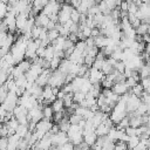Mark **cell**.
Instances as JSON below:
<instances>
[{
    "label": "cell",
    "instance_id": "6da1fadb",
    "mask_svg": "<svg viewBox=\"0 0 150 150\" xmlns=\"http://www.w3.org/2000/svg\"><path fill=\"white\" fill-rule=\"evenodd\" d=\"M128 115V111H127V105H125V102L118 100V102L114 105V108L111 109L109 116L110 118L112 120L114 123H118L122 118H124L125 116Z\"/></svg>",
    "mask_w": 150,
    "mask_h": 150
},
{
    "label": "cell",
    "instance_id": "7a4b0ae2",
    "mask_svg": "<svg viewBox=\"0 0 150 150\" xmlns=\"http://www.w3.org/2000/svg\"><path fill=\"white\" fill-rule=\"evenodd\" d=\"M67 136L69 141L74 143V145H77L83 141V128H81L79 124H70Z\"/></svg>",
    "mask_w": 150,
    "mask_h": 150
},
{
    "label": "cell",
    "instance_id": "3957f363",
    "mask_svg": "<svg viewBox=\"0 0 150 150\" xmlns=\"http://www.w3.org/2000/svg\"><path fill=\"white\" fill-rule=\"evenodd\" d=\"M41 41L39 39L34 40V39H29L28 42H27V47H26V54H25V59H28L30 61H34L38 55H36V50H38V47L40 46Z\"/></svg>",
    "mask_w": 150,
    "mask_h": 150
},
{
    "label": "cell",
    "instance_id": "277c9868",
    "mask_svg": "<svg viewBox=\"0 0 150 150\" xmlns=\"http://www.w3.org/2000/svg\"><path fill=\"white\" fill-rule=\"evenodd\" d=\"M66 75L63 71H61L59 68L53 70L52 71V75L49 77V81H48V84L50 87H61L66 83Z\"/></svg>",
    "mask_w": 150,
    "mask_h": 150
},
{
    "label": "cell",
    "instance_id": "5b68a950",
    "mask_svg": "<svg viewBox=\"0 0 150 150\" xmlns=\"http://www.w3.org/2000/svg\"><path fill=\"white\" fill-rule=\"evenodd\" d=\"M45 68L39 63V62H33L32 63V66H30V68L26 71V77H27V81L29 82V83H34L35 81H36V79H38V76L42 73V70H43Z\"/></svg>",
    "mask_w": 150,
    "mask_h": 150
},
{
    "label": "cell",
    "instance_id": "8992f818",
    "mask_svg": "<svg viewBox=\"0 0 150 150\" xmlns=\"http://www.w3.org/2000/svg\"><path fill=\"white\" fill-rule=\"evenodd\" d=\"M73 6L68 2L66 4H62L60 11H59V14H57V22L60 23H66L68 20H70V15H71V11H73Z\"/></svg>",
    "mask_w": 150,
    "mask_h": 150
},
{
    "label": "cell",
    "instance_id": "52a82bcc",
    "mask_svg": "<svg viewBox=\"0 0 150 150\" xmlns=\"http://www.w3.org/2000/svg\"><path fill=\"white\" fill-rule=\"evenodd\" d=\"M19 104V96L14 91H8L5 101L1 103V105L7 111H13V109Z\"/></svg>",
    "mask_w": 150,
    "mask_h": 150
},
{
    "label": "cell",
    "instance_id": "ba28073f",
    "mask_svg": "<svg viewBox=\"0 0 150 150\" xmlns=\"http://www.w3.org/2000/svg\"><path fill=\"white\" fill-rule=\"evenodd\" d=\"M61 4L60 1H56V0H49V2L43 7V9L41 12H43L45 14H47L48 16H52V15H57L59 14V11L61 8Z\"/></svg>",
    "mask_w": 150,
    "mask_h": 150
},
{
    "label": "cell",
    "instance_id": "9c48e42d",
    "mask_svg": "<svg viewBox=\"0 0 150 150\" xmlns=\"http://www.w3.org/2000/svg\"><path fill=\"white\" fill-rule=\"evenodd\" d=\"M50 139H52V148H57V146H60V145H62L63 143H66V142H68L69 141V138H68V136H67V132H64V131H57L56 134H52V136H50Z\"/></svg>",
    "mask_w": 150,
    "mask_h": 150
},
{
    "label": "cell",
    "instance_id": "30bf717a",
    "mask_svg": "<svg viewBox=\"0 0 150 150\" xmlns=\"http://www.w3.org/2000/svg\"><path fill=\"white\" fill-rule=\"evenodd\" d=\"M4 23L7 27V30L11 33H14L16 30V14L13 12H7L6 16L4 18Z\"/></svg>",
    "mask_w": 150,
    "mask_h": 150
},
{
    "label": "cell",
    "instance_id": "8fae6325",
    "mask_svg": "<svg viewBox=\"0 0 150 150\" xmlns=\"http://www.w3.org/2000/svg\"><path fill=\"white\" fill-rule=\"evenodd\" d=\"M141 102H142L141 97H138V96H136V95H134V94H130V95H129V98H128V101H127V103H125V105H127V111H128V112L135 111V110L138 108V105L141 104Z\"/></svg>",
    "mask_w": 150,
    "mask_h": 150
},
{
    "label": "cell",
    "instance_id": "7c38bea8",
    "mask_svg": "<svg viewBox=\"0 0 150 150\" xmlns=\"http://www.w3.org/2000/svg\"><path fill=\"white\" fill-rule=\"evenodd\" d=\"M105 75L103 74V71L101 69H97L95 67H91L89 69V80L91 81V83H101V81L103 80Z\"/></svg>",
    "mask_w": 150,
    "mask_h": 150
},
{
    "label": "cell",
    "instance_id": "4fadbf2b",
    "mask_svg": "<svg viewBox=\"0 0 150 150\" xmlns=\"http://www.w3.org/2000/svg\"><path fill=\"white\" fill-rule=\"evenodd\" d=\"M52 69L50 68H45L43 70H42V73L38 76V79H36V83L38 84H40L41 87H45V86H47L48 84V81H49V77H50V75H52Z\"/></svg>",
    "mask_w": 150,
    "mask_h": 150
},
{
    "label": "cell",
    "instance_id": "5bb4252c",
    "mask_svg": "<svg viewBox=\"0 0 150 150\" xmlns=\"http://www.w3.org/2000/svg\"><path fill=\"white\" fill-rule=\"evenodd\" d=\"M111 89H112V91H115L117 95H123V94H125V93H128L129 90H130V88L127 86V83H125V81H122V82H115L114 83V86L111 87Z\"/></svg>",
    "mask_w": 150,
    "mask_h": 150
},
{
    "label": "cell",
    "instance_id": "9a60e30c",
    "mask_svg": "<svg viewBox=\"0 0 150 150\" xmlns=\"http://www.w3.org/2000/svg\"><path fill=\"white\" fill-rule=\"evenodd\" d=\"M28 18H29V15H28L27 13H19V14L16 15V32L21 33V30H22V28L25 27V25H26Z\"/></svg>",
    "mask_w": 150,
    "mask_h": 150
},
{
    "label": "cell",
    "instance_id": "2e32d148",
    "mask_svg": "<svg viewBox=\"0 0 150 150\" xmlns=\"http://www.w3.org/2000/svg\"><path fill=\"white\" fill-rule=\"evenodd\" d=\"M20 139H21V137H20L16 132L9 135V136H8V146H7V149H9V150L18 149V145H19Z\"/></svg>",
    "mask_w": 150,
    "mask_h": 150
},
{
    "label": "cell",
    "instance_id": "e0dca14e",
    "mask_svg": "<svg viewBox=\"0 0 150 150\" xmlns=\"http://www.w3.org/2000/svg\"><path fill=\"white\" fill-rule=\"evenodd\" d=\"M94 40H95V45H96V47H98V48L101 49V48H103V47H105V46H108V45H109L110 38H109V36H105V35L100 34V35L95 36V38H94Z\"/></svg>",
    "mask_w": 150,
    "mask_h": 150
},
{
    "label": "cell",
    "instance_id": "ac0fdd59",
    "mask_svg": "<svg viewBox=\"0 0 150 150\" xmlns=\"http://www.w3.org/2000/svg\"><path fill=\"white\" fill-rule=\"evenodd\" d=\"M49 20H50L49 16H48L47 14H45L43 12H41V13H39V14L35 16V25L46 28V26H47V23L49 22Z\"/></svg>",
    "mask_w": 150,
    "mask_h": 150
},
{
    "label": "cell",
    "instance_id": "d6986e66",
    "mask_svg": "<svg viewBox=\"0 0 150 150\" xmlns=\"http://www.w3.org/2000/svg\"><path fill=\"white\" fill-rule=\"evenodd\" d=\"M96 139H97V134H96L95 131H90V132L83 134V141L87 142L90 146H93V145L95 144Z\"/></svg>",
    "mask_w": 150,
    "mask_h": 150
},
{
    "label": "cell",
    "instance_id": "ffe728a7",
    "mask_svg": "<svg viewBox=\"0 0 150 150\" xmlns=\"http://www.w3.org/2000/svg\"><path fill=\"white\" fill-rule=\"evenodd\" d=\"M109 130H110V127L107 125L104 122L100 123V124L95 128V132L97 134V136H104V135H108Z\"/></svg>",
    "mask_w": 150,
    "mask_h": 150
},
{
    "label": "cell",
    "instance_id": "44dd1931",
    "mask_svg": "<svg viewBox=\"0 0 150 150\" xmlns=\"http://www.w3.org/2000/svg\"><path fill=\"white\" fill-rule=\"evenodd\" d=\"M130 93L131 94H134V95H136V96H138V97H142V95H143V93H144V87H143V84L142 83H136L132 88H130Z\"/></svg>",
    "mask_w": 150,
    "mask_h": 150
},
{
    "label": "cell",
    "instance_id": "7402d4cb",
    "mask_svg": "<svg viewBox=\"0 0 150 150\" xmlns=\"http://www.w3.org/2000/svg\"><path fill=\"white\" fill-rule=\"evenodd\" d=\"M52 108L54 110V112L56 111H61L64 109V103H63V100L62 98H56L52 102Z\"/></svg>",
    "mask_w": 150,
    "mask_h": 150
},
{
    "label": "cell",
    "instance_id": "603a6c76",
    "mask_svg": "<svg viewBox=\"0 0 150 150\" xmlns=\"http://www.w3.org/2000/svg\"><path fill=\"white\" fill-rule=\"evenodd\" d=\"M54 56H55V48H54V46H53V45H48V46L46 47V50H45V55H43V57H45L46 60L50 61Z\"/></svg>",
    "mask_w": 150,
    "mask_h": 150
},
{
    "label": "cell",
    "instance_id": "cb8c5ba5",
    "mask_svg": "<svg viewBox=\"0 0 150 150\" xmlns=\"http://www.w3.org/2000/svg\"><path fill=\"white\" fill-rule=\"evenodd\" d=\"M57 125H59V129H60L61 131L67 132L68 129H69V127H70V122H69V120H68V116H64V117L57 123Z\"/></svg>",
    "mask_w": 150,
    "mask_h": 150
},
{
    "label": "cell",
    "instance_id": "d4e9b609",
    "mask_svg": "<svg viewBox=\"0 0 150 150\" xmlns=\"http://www.w3.org/2000/svg\"><path fill=\"white\" fill-rule=\"evenodd\" d=\"M29 128H28V124H19V127L16 128L15 132L20 136V137H25L28 132H29Z\"/></svg>",
    "mask_w": 150,
    "mask_h": 150
},
{
    "label": "cell",
    "instance_id": "484cf974",
    "mask_svg": "<svg viewBox=\"0 0 150 150\" xmlns=\"http://www.w3.org/2000/svg\"><path fill=\"white\" fill-rule=\"evenodd\" d=\"M114 69H115L114 66H112V64L107 60V57H105V60H104V62H103V66H102V68H101V70L103 71V74H104V75H108V74H110Z\"/></svg>",
    "mask_w": 150,
    "mask_h": 150
},
{
    "label": "cell",
    "instance_id": "4316f807",
    "mask_svg": "<svg viewBox=\"0 0 150 150\" xmlns=\"http://www.w3.org/2000/svg\"><path fill=\"white\" fill-rule=\"evenodd\" d=\"M49 2V0H33L32 1V6L34 7V8H36L38 11H42L43 9V7L47 5Z\"/></svg>",
    "mask_w": 150,
    "mask_h": 150
},
{
    "label": "cell",
    "instance_id": "83f0119b",
    "mask_svg": "<svg viewBox=\"0 0 150 150\" xmlns=\"http://www.w3.org/2000/svg\"><path fill=\"white\" fill-rule=\"evenodd\" d=\"M98 8H100V12L103 13L104 15L110 14V12H111V8L108 6V4L105 2V0H102V1L98 2Z\"/></svg>",
    "mask_w": 150,
    "mask_h": 150
},
{
    "label": "cell",
    "instance_id": "f1b7e54d",
    "mask_svg": "<svg viewBox=\"0 0 150 150\" xmlns=\"http://www.w3.org/2000/svg\"><path fill=\"white\" fill-rule=\"evenodd\" d=\"M139 141H141V138H139L137 135H135V136H130L129 139L127 141V143H128V148H130V149H135L136 145L139 143Z\"/></svg>",
    "mask_w": 150,
    "mask_h": 150
},
{
    "label": "cell",
    "instance_id": "f546056e",
    "mask_svg": "<svg viewBox=\"0 0 150 150\" xmlns=\"http://www.w3.org/2000/svg\"><path fill=\"white\" fill-rule=\"evenodd\" d=\"M136 29V34H139V35H144L145 33H148V30H149V26H148V22H141L139 23V26L137 27V28H135Z\"/></svg>",
    "mask_w": 150,
    "mask_h": 150
},
{
    "label": "cell",
    "instance_id": "4dcf8cb0",
    "mask_svg": "<svg viewBox=\"0 0 150 150\" xmlns=\"http://www.w3.org/2000/svg\"><path fill=\"white\" fill-rule=\"evenodd\" d=\"M43 28H45V27H41V26H38V25H35V26L33 27L32 32H30V38H32V39H34V40L39 39V36H40L41 32L43 30Z\"/></svg>",
    "mask_w": 150,
    "mask_h": 150
},
{
    "label": "cell",
    "instance_id": "1f68e13d",
    "mask_svg": "<svg viewBox=\"0 0 150 150\" xmlns=\"http://www.w3.org/2000/svg\"><path fill=\"white\" fill-rule=\"evenodd\" d=\"M62 100H63V103H64V107H66V108H69V107H71V104L74 103L73 93H66Z\"/></svg>",
    "mask_w": 150,
    "mask_h": 150
},
{
    "label": "cell",
    "instance_id": "d6a6232c",
    "mask_svg": "<svg viewBox=\"0 0 150 150\" xmlns=\"http://www.w3.org/2000/svg\"><path fill=\"white\" fill-rule=\"evenodd\" d=\"M73 98H74V102H76V103H81L84 98H86V93H83V91H74L73 93Z\"/></svg>",
    "mask_w": 150,
    "mask_h": 150
},
{
    "label": "cell",
    "instance_id": "836d02e7",
    "mask_svg": "<svg viewBox=\"0 0 150 150\" xmlns=\"http://www.w3.org/2000/svg\"><path fill=\"white\" fill-rule=\"evenodd\" d=\"M42 112H43V117H46V118H48V120H52V118H53L54 110H53L52 105H45L43 109H42Z\"/></svg>",
    "mask_w": 150,
    "mask_h": 150
},
{
    "label": "cell",
    "instance_id": "e575fe53",
    "mask_svg": "<svg viewBox=\"0 0 150 150\" xmlns=\"http://www.w3.org/2000/svg\"><path fill=\"white\" fill-rule=\"evenodd\" d=\"M68 120H69L70 124H79V123H80V121H81V120H83V117H82L81 115L76 114V112H73V114H70V115H69Z\"/></svg>",
    "mask_w": 150,
    "mask_h": 150
},
{
    "label": "cell",
    "instance_id": "d590c367",
    "mask_svg": "<svg viewBox=\"0 0 150 150\" xmlns=\"http://www.w3.org/2000/svg\"><path fill=\"white\" fill-rule=\"evenodd\" d=\"M60 35V33H59V30L56 29V28H53V29H49L48 30V33H47V38H48V40L50 41V43L57 38Z\"/></svg>",
    "mask_w": 150,
    "mask_h": 150
},
{
    "label": "cell",
    "instance_id": "8d00e7d4",
    "mask_svg": "<svg viewBox=\"0 0 150 150\" xmlns=\"http://www.w3.org/2000/svg\"><path fill=\"white\" fill-rule=\"evenodd\" d=\"M61 57L60 56H57V55H55L52 60H50V69L52 70H55V69H57L59 68V66H60V62H61Z\"/></svg>",
    "mask_w": 150,
    "mask_h": 150
},
{
    "label": "cell",
    "instance_id": "74e56055",
    "mask_svg": "<svg viewBox=\"0 0 150 150\" xmlns=\"http://www.w3.org/2000/svg\"><path fill=\"white\" fill-rule=\"evenodd\" d=\"M7 12H8V5L0 0V20L6 16Z\"/></svg>",
    "mask_w": 150,
    "mask_h": 150
},
{
    "label": "cell",
    "instance_id": "f35d334b",
    "mask_svg": "<svg viewBox=\"0 0 150 150\" xmlns=\"http://www.w3.org/2000/svg\"><path fill=\"white\" fill-rule=\"evenodd\" d=\"M130 124H129V117L128 116H125L124 118H122L118 123H116V128L117 129H125L127 127H129Z\"/></svg>",
    "mask_w": 150,
    "mask_h": 150
},
{
    "label": "cell",
    "instance_id": "ab89813d",
    "mask_svg": "<svg viewBox=\"0 0 150 150\" xmlns=\"http://www.w3.org/2000/svg\"><path fill=\"white\" fill-rule=\"evenodd\" d=\"M70 19H71L74 22H76V23H79V22H80L81 13L79 12V9H77V8H73V11H71V15H70Z\"/></svg>",
    "mask_w": 150,
    "mask_h": 150
},
{
    "label": "cell",
    "instance_id": "60d3db41",
    "mask_svg": "<svg viewBox=\"0 0 150 150\" xmlns=\"http://www.w3.org/2000/svg\"><path fill=\"white\" fill-rule=\"evenodd\" d=\"M101 86H102V88H111L114 86V81L110 80L108 76H104L103 80L101 81Z\"/></svg>",
    "mask_w": 150,
    "mask_h": 150
},
{
    "label": "cell",
    "instance_id": "b9f144b4",
    "mask_svg": "<svg viewBox=\"0 0 150 150\" xmlns=\"http://www.w3.org/2000/svg\"><path fill=\"white\" fill-rule=\"evenodd\" d=\"M114 68H115L116 70H118L120 73H124V70H125V63H124V61H123V60L116 61Z\"/></svg>",
    "mask_w": 150,
    "mask_h": 150
},
{
    "label": "cell",
    "instance_id": "7bdbcfd3",
    "mask_svg": "<svg viewBox=\"0 0 150 150\" xmlns=\"http://www.w3.org/2000/svg\"><path fill=\"white\" fill-rule=\"evenodd\" d=\"M97 13H100V8H98V5H93L89 9H88V13H87V15L88 16H94L95 14H97Z\"/></svg>",
    "mask_w": 150,
    "mask_h": 150
},
{
    "label": "cell",
    "instance_id": "ee69618b",
    "mask_svg": "<svg viewBox=\"0 0 150 150\" xmlns=\"http://www.w3.org/2000/svg\"><path fill=\"white\" fill-rule=\"evenodd\" d=\"M115 149L116 150H124L128 149V143L125 141H116L115 143Z\"/></svg>",
    "mask_w": 150,
    "mask_h": 150
},
{
    "label": "cell",
    "instance_id": "f6af8a7d",
    "mask_svg": "<svg viewBox=\"0 0 150 150\" xmlns=\"http://www.w3.org/2000/svg\"><path fill=\"white\" fill-rule=\"evenodd\" d=\"M125 83H127V86H128L129 88H132L136 83H138V81H137L134 76H129V77L125 79Z\"/></svg>",
    "mask_w": 150,
    "mask_h": 150
},
{
    "label": "cell",
    "instance_id": "bcb514c9",
    "mask_svg": "<svg viewBox=\"0 0 150 150\" xmlns=\"http://www.w3.org/2000/svg\"><path fill=\"white\" fill-rule=\"evenodd\" d=\"M8 146V136L0 137V149H7Z\"/></svg>",
    "mask_w": 150,
    "mask_h": 150
},
{
    "label": "cell",
    "instance_id": "7dc6e473",
    "mask_svg": "<svg viewBox=\"0 0 150 150\" xmlns=\"http://www.w3.org/2000/svg\"><path fill=\"white\" fill-rule=\"evenodd\" d=\"M105 2L108 4V6L111 8V11L116 7V6H120L121 4V0H105Z\"/></svg>",
    "mask_w": 150,
    "mask_h": 150
},
{
    "label": "cell",
    "instance_id": "c3c4849f",
    "mask_svg": "<svg viewBox=\"0 0 150 150\" xmlns=\"http://www.w3.org/2000/svg\"><path fill=\"white\" fill-rule=\"evenodd\" d=\"M125 132H127L128 136H135V135H136V128L129 125V127L125 128Z\"/></svg>",
    "mask_w": 150,
    "mask_h": 150
},
{
    "label": "cell",
    "instance_id": "681fc988",
    "mask_svg": "<svg viewBox=\"0 0 150 150\" xmlns=\"http://www.w3.org/2000/svg\"><path fill=\"white\" fill-rule=\"evenodd\" d=\"M7 33H8V32L0 30V47L4 45V42H5V40H6V36H7Z\"/></svg>",
    "mask_w": 150,
    "mask_h": 150
},
{
    "label": "cell",
    "instance_id": "f907efd6",
    "mask_svg": "<svg viewBox=\"0 0 150 150\" xmlns=\"http://www.w3.org/2000/svg\"><path fill=\"white\" fill-rule=\"evenodd\" d=\"M67 38H68L70 41H73L74 43H76V42L79 41V38H77V34H76V33H69V35H68Z\"/></svg>",
    "mask_w": 150,
    "mask_h": 150
},
{
    "label": "cell",
    "instance_id": "816d5d0a",
    "mask_svg": "<svg viewBox=\"0 0 150 150\" xmlns=\"http://www.w3.org/2000/svg\"><path fill=\"white\" fill-rule=\"evenodd\" d=\"M120 8H121V11H123V12H128V1H127V0L121 1Z\"/></svg>",
    "mask_w": 150,
    "mask_h": 150
},
{
    "label": "cell",
    "instance_id": "f5cc1de1",
    "mask_svg": "<svg viewBox=\"0 0 150 150\" xmlns=\"http://www.w3.org/2000/svg\"><path fill=\"white\" fill-rule=\"evenodd\" d=\"M81 1H82V0H67V2H68V4H70L74 8H77V7L80 6Z\"/></svg>",
    "mask_w": 150,
    "mask_h": 150
},
{
    "label": "cell",
    "instance_id": "db71d44e",
    "mask_svg": "<svg viewBox=\"0 0 150 150\" xmlns=\"http://www.w3.org/2000/svg\"><path fill=\"white\" fill-rule=\"evenodd\" d=\"M143 41H144L145 43H149V42H150V33H145V34L143 35Z\"/></svg>",
    "mask_w": 150,
    "mask_h": 150
},
{
    "label": "cell",
    "instance_id": "11a10c76",
    "mask_svg": "<svg viewBox=\"0 0 150 150\" xmlns=\"http://www.w3.org/2000/svg\"><path fill=\"white\" fill-rule=\"evenodd\" d=\"M144 52L148 53V54H150V42H149V43H145V49H144Z\"/></svg>",
    "mask_w": 150,
    "mask_h": 150
},
{
    "label": "cell",
    "instance_id": "9f6ffc18",
    "mask_svg": "<svg viewBox=\"0 0 150 150\" xmlns=\"http://www.w3.org/2000/svg\"><path fill=\"white\" fill-rule=\"evenodd\" d=\"M132 2H135V4H137V6H139L141 4H142V0H131Z\"/></svg>",
    "mask_w": 150,
    "mask_h": 150
},
{
    "label": "cell",
    "instance_id": "6f0895ef",
    "mask_svg": "<svg viewBox=\"0 0 150 150\" xmlns=\"http://www.w3.org/2000/svg\"><path fill=\"white\" fill-rule=\"evenodd\" d=\"M146 125L150 127V112L148 114V122H146Z\"/></svg>",
    "mask_w": 150,
    "mask_h": 150
},
{
    "label": "cell",
    "instance_id": "680465c9",
    "mask_svg": "<svg viewBox=\"0 0 150 150\" xmlns=\"http://www.w3.org/2000/svg\"><path fill=\"white\" fill-rule=\"evenodd\" d=\"M148 26H149V30H148V33H150V19L148 20Z\"/></svg>",
    "mask_w": 150,
    "mask_h": 150
},
{
    "label": "cell",
    "instance_id": "91938a15",
    "mask_svg": "<svg viewBox=\"0 0 150 150\" xmlns=\"http://www.w3.org/2000/svg\"><path fill=\"white\" fill-rule=\"evenodd\" d=\"M142 2H150V0H142Z\"/></svg>",
    "mask_w": 150,
    "mask_h": 150
},
{
    "label": "cell",
    "instance_id": "94428289",
    "mask_svg": "<svg viewBox=\"0 0 150 150\" xmlns=\"http://www.w3.org/2000/svg\"><path fill=\"white\" fill-rule=\"evenodd\" d=\"M95 1H96V2L98 4V2H100V1H102V0H95Z\"/></svg>",
    "mask_w": 150,
    "mask_h": 150
},
{
    "label": "cell",
    "instance_id": "6125c7cd",
    "mask_svg": "<svg viewBox=\"0 0 150 150\" xmlns=\"http://www.w3.org/2000/svg\"><path fill=\"white\" fill-rule=\"evenodd\" d=\"M56 1H60V2H61V1H63V0H56Z\"/></svg>",
    "mask_w": 150,
    "mask_h": 150
}]
</instances>
